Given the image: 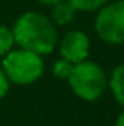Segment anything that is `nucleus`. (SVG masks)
<instances>
[{
	"instance_id": "nucleus-1",
	"label": "nucleus",
	"mask_w": 124,
	"mask_h": 126,
	"mask_svg": "<svg viewBox=\"0 0 124 126\" xmlns=\"http://www.w3.org/2000/svg\"><path fill=\"white\" fill-rule=\"evenodd\" d=\"M14 45L27 51L46 56L56 49L59 37L57 27L50 18L38 11H25L13 26Z\"/></svg>"
},
{
	"instance_id": "nucleus-2",
	"label": "nucleus",
	"mask_w": 124,
	"mask_h": 126,
	"mask_svg": "<svg viewBox=\"0 0 124 126\" xmlns=\"http://www.w3.org/2000/svg\"><path fill=\"white\" fill-rule=\"evenodd\" d=\"M67 81L72 91L80 99L87 102L97 101L99 97H102V94L107 89V85H108L105 70L97 62L87 61V59L83 62H78V64H73L72 74Z\"/></svg>"
},
{
	"instance_id": "nucleus-3",
	"label": "nucleus",
	"mask_w": 124,
	"mask_h": 126,
	"mask_svg": "<svg viewBox=\"0 0 124 126\" xmlns=\"http://www.w3.org/2000/svg\"><path fill=\"white\" fill-rule=\"evenodd\" d=\"M10 83L30 85L43 75L45 64L40 54L22 48H13L2 59V65Z\"/></svg>"
},
{
	"instance_id": "nucleus-4",
	"label": "nucleus",
	"mask_w": 124,
	"mask_h": 126,
	"mask_svg": "<svg viewBox=\"0 0 124 126\" xmlns=\"http://www.w3.org/2000/svg\"><path fill=\"white\" fill-rule=\"evenodd\" d=\"M97 37L108 45L124 43V0L108 2L97 11L94 19Z\"/></svg>"
},
{
	"instance_id": "nucleus-5",
	"label": "nucleus",
	"mask_w": 124,
	"mask_h": 126,
	"mask_svg": "<svg viewBox=\"0 0 124 126\" xmlns=\"http://www.w3.org/2000/svg\"><path fill=\"white\" fill-rule=\"evenodd\" d=\"M61 58L72 64H78L87 59L91 40L83 31H70L57 42Z\"/></svg>"
},
{
	"instance_id": "nucleus-6",
	"label": "nucleus",
	"mask_w": 124,
	"mask_h": 126,
	"mask_svg": "<svg viewBox=\"0 0 124 126\" xmlns=\"http://www.w3.org/2000/svg\"><path fill=\"white\" fill-rule=\"evenodd\" d=\"M76 18V10L68 0H61L51 6V21L54 26H68Z\"/></svg>"
},
{
	"instance_id": "nucleus-7",
	"label": "nucleus",
	"mask_w": 124,
	"mask_h": 126,
	"mask_svg": "<svg viewBox=\"0 0 124 126\" xmlns=\"http://www.w3.org/2000/svg\"><path fill=\"white\" fill-rule=\"evenodd\" d=\"M108 86L116 102L124 107V64H119L113 69L108 80Z\"/></svg>"
},
{
	"instance_id": "nucleus-8",
	"label": "nucleus",
	"mask_w": 124,
	"mask_h": 126,
	"mask_svg": "<svg viewBox=\"0 0 124 126\" xmlns=\"http://www.w3.org/2000/svg\"><path fill=\"white\" fill-rule=\"evenodd\" d=\"M14 46V37L13 31L5 24H0V56H5L8 51H11Z\"/></svg>"
},
{
	"instance_id": "nucleus-9",
	"label": "nucleus",
	"mask_w": 124,
	"mask_h": 126,
	"mask_svg": "<svg viewBox=\"0 0 124 126\" xmlns=\"http://www.w3.org/2000/svg\"><path fill=\"white\" fill-rule=\"evenodd\" d=\"M72 5L75 6L76 11H86V13H91V11H99L103 5L110 2V0H68Z\"/></svg>"
},
{
	"instance_id": "nucleus-10",
	"label": "nucleus",
	"mask_w": 124,
	"mask_h": 126,
	"mask_svg": "<svg viewBox=\"0 0 124 126\" xmlns=\"http://www.w3.org/2000/svg\"><path fill=\"white\" fill-rule=\"evenodd\" d=\"M72 69H73V64L61 58L53 65V75L56 78H59V80H68V77L72 74Z\"/></svg>"
},
{
	"instance_id": "nucleus-11",
	"label": "nucleus",
	"mask_w": 124,
	"mask_h": 126,
	"mask_svg": "<svg viewBox=\"0 0 124 126\" xmlns=\"http://www.w3.org/2000/svg\"><path fill=\"white\" fill-rule=\"evenodd\" d=\"M8 89H10V81H8V78H6L3 69L0 67V99H3L6 96Z\"/></svg>"
},
{
	"instance_id": "nucleus-12",
	"label": "nucleus",
	"mask_w": 124,
	"mask_h": 126,
	"mask_svg": "<svg viewBox=\"0 0 124 126\" xmlns=\"http://www.w3.org/2000/svg\"><path fill=\"white\" fill-rule=\"evenodd\" d=\"M115 126H124V110L121 112V113L118 115V118H116V123Z\"/></svg>"
},
{
	"instance_id": "nucleus-13",
	"label": "nucleus",
	"mask_w": 124,
	"mask_h": 126,
	"mask_svg": "<svg viewBox=\"0 0 124 126\" xmlns=\"http://www.w3.org/2000/svg\"><path fill=\"white\" fill-rule=\"evenodd\" d=\"M37 2H40L41 5H48V6H53V5H56L57 2H61V0H37Z\"/></svg>"
}]
</instances>
